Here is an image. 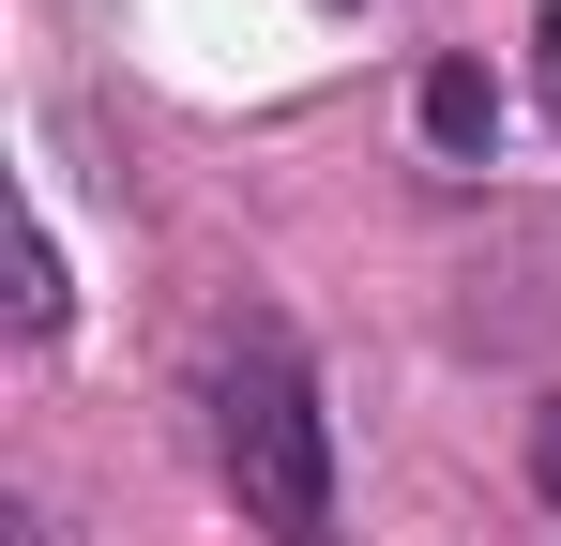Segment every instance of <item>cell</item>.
<instances>
[{
    "mask_svg": "<svg viewBox=\"0 0 561 546\" xmlns=\"http://www.w3.org/2000/svg\"><path fill=\"white\" fill-rule=\"evenodd\" d=\"M213 470L243 501V532L274 546H334V410L274 319H243L228 364H213Z\"/></svg>",
    "mask_w": 561,
    "mask_h": 546,
    "instance_id": "1",
    "label": "cell"
},
{
    "mask_svg": "<svg viewBox=\"0 0 561 546\" xmlns=\"http://www.w3.org/2000/svg\"><path fill=\"white\" fill-rule=\"evenodd\" d=\"M425 137H440V152H501V77H485V61H425Z\"/></svg>",
    "mask_w": 561,
    "mask_h": 546,
    "instance_id": "2",
    "label": "cell"
},
{
    "mask_svg": "<svg viewBox=\"0 0 561 546\" xmlns=\"http://www.w3.org/2000/svg\"><path fill=\"white\" fill-rule=\"evenodd\" d=\"M531 501H561V395L531 410Z\"/></svg>",
    "mask_w": 561,
    "mask_h": 546,
    "instance_id": "3",
    "label": "cell"
}]
</instances>
